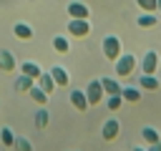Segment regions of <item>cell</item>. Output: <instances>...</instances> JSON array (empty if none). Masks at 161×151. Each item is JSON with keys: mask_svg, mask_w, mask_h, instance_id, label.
Masks as SVG:
<instances>
[{"mask_svg": "<svg viewBox=\"0 0 161 151\" xmlns=\"http://www.w3.org/2000/svg\"><path fill=\"white\" fill-rule=\"evenodd\" d=\"M35 86H40V88H43V91H45V93H48V96H50V93H53V91H55V88H58V86H55V81H53V76H50V73H40V76H38V78H35Z\"/></svg>", "mask_w": 161, "mask_h": 151, "instance_id": "cell-14", "label": "cell"}, {"mask_svg": "<svg viewBox=\"0 0 161 151\" xmlns=\"http://www.w3.org/2000/svg\"><path fill=\"white\" fill-rule=\"evenodd\" d=\"M70 103H73L75 111H88V108H91V103H88V98H86V91H80V88H73V91H70Z\"/></svg>", "mask_w": 161, "mask_h": 151, "instance_id": "cell-9", "label": "cell"}, {"mask_svg": "<svg viewBox=\"0 0 161 151\" xmlns=\"http://www.w3.org/2000/svg\"><path fill=\"white\" fill-rule=\"evenodd\" d=\"M136 5H138L143 13H156V5H158V0H136Z\"/></svg>", "mask_w": 161, "mask_h": 151, "instance_id": "cell-26", "label": "cell"}, {"mask_svg": "<svg viewBox=\"0 0 161 151\" xmlns=\"http://www.w3.org/2000/svg\"><path fill=\"white\" fill-rule=\"evenodd\" d=\"M121 98H123V101H128V103H138V101H141V88L123 86V88H121Z\"/></svg>", "mask_w": 161, "mask_h": 151, "instance_id": "cell-16", "label": "cell"}, {"mask_svg": "<svg viewBox=\"0 0 161 151\" xmlns=\"http://www.w3.org/2000/svg\"><path fill=\"white\" fill-rule=\"evenodd\" d=\"M33 86H35V78H30V76H25V73H20V78L15 81V91H20V93H28Z\"/></svg>", "mask_w": 161, "mask_h": 151, "instance_id": "cell-18", "label": "cell"}, {"mask_svg": "<svg viewBox=\"0 0 161 151\" xmlns=\"http://www.w3.org/2000/svg\"><path fill=\"white\" fill-rule=\"evenodd\" d=\"M53 50L60 53V55H65V53L70 50V40H68L65 35H55V38H53Z\"/></svg>", "mask_w": 161, "mask_h": 151, "instance_id": "cell-17", "label": "cell"}, {"mask_svg": "<svg viewBox=\"0 0 161 151\" xmlns=\"http://www.w3.org/2000/svg\"><path fill=\"white\" fill-rule=\"evenodd\" d=\"M86 98H88L91 106H98V103L106 101V91H103V86H101V78H96V81H91V83L86 86Z\"/></svg>", "mask_w": 161, "mask_h": 151, "instance_id": "cell-3", "label": "cell"}, {"mask_svg": "<svg viewBox=\"0 0 161 151\" xmlns=\"http://www.w3.org/2000/svg\"><path fill=\"white\" fill-rule=\"evenodd\" d=\"M68 15L70 18H80V20H88L91 18V8L86 3H80V0H73V3H68Z\"/></svg>", "mask_w": 161, "mask_h": 151, "instance_id": "cell-7", "label": "cell"}, {"mask_svg": "<svg viewBox=\"0 0 161 151\" xmlns=\"http://www.w3.org/2000/svg\"><path fill=\"white\" fill-rule=\"evenodd\" d=\"M13 35L18 40H33V28L28 23H15L13 25Z\"/></svg>", "mask_w": 161, "mask_h": 151, "instance_id": "cell-13", "label": "cell"}, {"mask_svg": "<svg viewBox=\"0 0 161 151\" xmlns=\"http://www.w3.org/2000/svg\"><path fill=\"white\" fill-rule=\"evenodd\" d=\"M18 68V60H15V55L10 53V50H3L0 48V70H5V73H13Z\"/></svg>", "mask_w": 161, "mask_h": 151, "instance_id": "cell-12", "label": "cell"}, {"mask_svg": "<svg viewBox=\"0 0 161 151\" xmlns=\"http://www.w3.org/2000/svg\"><path fill=\"white\" fill-rule=\"evenodd\" d=\"M88 33H91V20H80V18L68 20V35L70 38H86Z\"/></svg>", "mask_w": 161, "mask_h": 151, "instance_id": "cell-4", "label": "cell"}, {"mask_svg": "<svg viewBox=\"0 0 161 151\" xmlns=\"http://www.w3.org/2000/svg\"><path fill=\"white\" fill-rule=\"evenodd\" d=\"M118 133H121V121L118 118H106V123H103V128H101V136H103V141H116L118 138Z\"/></svg>", "mask_w": 161, "mask_h": 151, "instance_id": "cell-6", "label": "cell"}, {"mask_svg": "<svg viewBox=\"0 0 161 151\" xmlns=\"http://www.w3.org/2000/svg\"><path fill=\"white\" fill-rule=\"evenodd\" d=\"M158 68H161V63H158Z\"/></svg>", "mask_w": 161, "mask_h": 151, "instance_id": "cell-30", "label": "cell"}, {"mask_svg": "<svg viewBox=\"0 0 161 151\" xmlns=\"http://www.w3.org/2000/svg\"><path fill=\"white\" fill-rule=\"evenodd\" d=\"M138 63H141V73H156V70H158L161 58H158V53H156V50H146V53H143V58H141Z\"/></svg>", "mask_w": 161, "mask_h": 151, "instance_id": "cell-5", "label": "cell"}, {"mask_svg": "<svg viewBox=\"0 0 161 151\" xmlns=\"http://www.w3.org/2000/svg\"><path fill=\"white\" fill-rule=\"evenodd\" d=\"M0 143H3L5 148H13V143H15V133H13L10 126H3V128H0Z\"/></svg>", "mask_w": 161, "mask_h": 151, "instance_id": "cell-21", "label": "cell"}, {"mask_svg": "<svg viewBox=\"0 0 161 151\" xmlns=\"http://www.w3.org/2000/svg\"><path fill=\"white\" fill-rule=\"evenodd\" d=\"M13 148H15V151H35V148H33V143H30V138H25V136H15Z\"/></svg>", "mask_w": 161, "mask_h": 151, "instance_id": "cell-23", "label": "cell"}, {"mask_svg": "<svg viewBox=\"0 0 161 151\" xmlns=\"http://www.w3.org/2000/svg\"><path fill=\"white\" fill-rule=\"evenodd\" d=\"M101 50H103L106 60H116V58L123 53L121 38H118V35H106V38H103V43H101Z\"/></svg>", "mask_w": 161, "mask_h": 151, "instance_id": "cell-2", "label": "cell"}, {"mask_svg": "<svg viewBox=\"0 0 161 151\" xmlns=\"http://www.w3.org/2000/svg\"><path fill=\"white\" fill-rule=\"evenodd\" d=\"M156 13H161V0H158V5H156Z\"/></svg>", "mask_w": 161, "mask_h": 151, "instance_id": "cell-29", "label": "cell"}, {"mask_svg": "<svg viewBox=\"0 0 161 151\" xmlns=\"http://www.w3.org/2000/svg\"><path fill=\"white\" fill-rule=\"evenodd\" d=\"M20 73H25V76H30V78H38V76L43 73V68H40L35 60H23V63H20Z\"/></svg>", "mask_w": 161, "mask_h": 151, "instance_id": "cell-15", "label": "cell"}, {"mask_svg": "<svg viewBox=\"0 0 161 151\" xmlns=\"http://www.w3.org/2000/svg\"><path fill=\"white\" fill-rule=\"evenodd\" d=\"M48 73L53 76V81H55V86H58V88H63V86H68V83H70V76H68V70H65L63 65H53Z\"/></svg>", "mask_w": 161, "mask_h": 151, "instance_id": "cell-10", "label": "cell"}, {"mask_svg": "<svg viewBox=\"0 0 161 151\" xmlns=\"http://www.w3.org/2000/svg\"><path fill=\"white\" fill-rule=\"evenodd\" d=\"M146 151H161V141H156V143H148V146H146Z\"/></svg>", "mask_w": 161, "mask_h": 151, "instance_id": "cell-27", "label": "cell"}, {"mask_svg": "<svg viewBox=\"0 0 161 151\" xmlns=\"http://www.w3.org/2000/svg\"><path fill=\"white\" fill-rule=\"evenodd\" d=\"M106 106H108V111H118L123 106V98L121 96H106Z\"/></svg>", "mask_w": 161, "mask_h": 151, "instance_id": "cell-25", "label": "cell"}, {"mask_svg": "<svg viewBox=\"0 0 161 151\" xmlns=\"http://www.w3.org/2000/svg\"><path fill=\"white\" fill-rule=\"evenodd\" d=\"M158 78H156V73H141V78H138V88L141 91H158Z\"/></svg>", "mask_w": 161, "mask_h": 151, "instance_id": "cell-11", "label": "cell"}, {"mask_svg": "<svg viewBox=\"0 0 161 151\" xmlns=\"http://www.w3.org/2000/svg\"><path fill=\"white\" fill-rule=\"evenodd\" d=\"M28 96H30V98H33L38 106H45V103H48V98H50V96H48V93H45L40 86H33V88L28 91Z\"/></svg>", "mask_w": 161, "mask_h": 151, "instance_id": "cell-19", "label": "cell"}, {"mask_svg": "<svg viewBox=\"0 0 161 151\" xmlns=\"http://www.w3.org/2000/svg\"><path fill=\"white\" fill-rule=\"evenodd\" d=\"M48 121H50V116H48V111H45V108H43V106H40V111H38V113H35V126H38V128H40V131H43V128H45V126H48Z\"/></svg>", "mask_w": 161, "mask_h": 151, "instance_id": "cell-24", "label": "cell"}, {"mask_svg": "<svg viewBox=\"0 0 161 151\" xmlns=\"http://www.w3.org/2000/svg\"><path fill=\"white\" fill-rule=\"evenodd\" d=\"M136 65H138V58H136V55L121 53V55L113 60V73H116V78H128V76L136 70Z\"/></svg>", "mask_w": 161, "mask_h": 151, "instance_id": "cell-1", "label": "cell"}, {"mask_svg": "<svg viewBox=\"0 0 161 151\" xmlns=\"http://www.w3.org/2000/svg\"><path fill=\"white\" fill-rule=\"evenodd\" d=\"M101 86H103L106 96H121V88H123L116 76H103V78H101Z\"/></svg>", "mask_w": 161, "mask_h": 151, "instance_id": "cell-8", "label": "cell"}, {"mask_svg": "<svg viewBox=\"0 0 161 151\" xmlns=\"http://www.w3.org/2000/svg\"><path fill=\"white\" fill-rule=\"evenodd\" d=\"M133 151H146V146H136V148H133Z\"/></svg>", "mask_w": 161, "mask_h": 151, "instance_id": "cell-28", "label": "cell"}, {"mask_svg": "<svg viewBox=\"0 0 161 151\" xmlns=\"http://www.w3.org/2000/svg\"><path fill=\"white\" fill-rule=\"evenodd\" d=\"M136 23H138V28H153L158 23V18H156V13H141V18Z\"/></svg>", "mask_w": 161, "mask_h": 151, "instance_id": "cell-22", "label": "cell"}, {"mask_svg": "<svg viewBox=\"0 0 161 151\" xmlns=\"http://www.w3.org/2000/svg\"><path fill=\"white\" fill-rule=\"evenodd\" d=\"M141 138H143V143H146V146H148V143L161 141V136H158V131H156L153 126H143V128H141Z\"/></svg>", "mask_w": 161, "mask_h": 151, "instance_id": "cell-20", "label": "cell"}]
</instances>
